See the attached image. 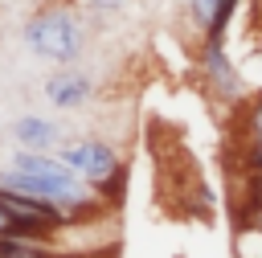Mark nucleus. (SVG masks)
Listing matches in <instances>:
<instances>
[{
	"mask_svg": "<svg viewBox=\"0 0 262 258\" xmlns=\"http://www.w3.org/2000/svg\"><path fill=\"white\" fill-rule=\"evenodd\" d=\"M0 188L16 192V197H33V201H45L53 209H61L74 225L82 221H94L106 213V201L82 184L70 164H61V156H49V152H16L8 147L4 160H0Z\"/></svg>",
	"mask_w": 262,
	"mask_h": 258,
	"instance_id": "obj_1",
	"label": "nucleus"
},
{
	"mask_svg": "<svg viewBox=\"0 0 262 258\" xmlns=\"http://www.w3.org/2000/svg\"><path fill=\"white\" fill-rule=\"evenodd\" d=\"M20 45L49 66H78L90 49V20L74 0H41L20 20Z\"/></svg>",
	"mask_w": 262,
	"mask_h": 258,
	"instance_id": "obj_2",
	"label": "nucleus"
},
{
	"mask_svg": "<svg viewBox=\"0 0 262 258\" xmlns=\"http://www.w3.org/2000/svg\"><path fill=\"white\" fill-rule=\"evenodd\" d=\"M57 156H61V164H70V172L82 184H90L106 201V209H115L123 201V192H127V156L111 139H102V135H70Z\"/></svg>",
	"mask_w": 262,
	"mask_h": 258,
	"instance_id": "obj_3",
	"label": "nucleus"
},
{
	"mask_svg": "<svg viewBox=\"0 0 262 258\" xmlns=\"http://www.w3.org/2000/svg\"><path fill=\"white\" fill-rule=\"evenodd\" d=\"M196 78H201V86H205L217 102H225V106H242V102L250 98V78H246V70L229 57L225 37H201V41H196Z\"/></svg>",
	"mask_w": 262,
	"mask_h": 258,
	"instance_id": "obj_4",
	"label": "nucleus"
},
{
	"mask_svg": "<svg viewBox=\"0 0 262 258\" xmlns=\"http://www.w3.org/2000/svg\"><path fill=\"white\" fill-rule=\"evenodd\" d=\"M94 90H98V82H94V74L86 66H53L45 74V82H41V98L61 115L90 106Z\"/></svg>",
	"mask_w": 262,
	"mask_h": 258,
	"instance_id": "obj_5",
	"label": "nucleus"
},
{
	"mask_svg": "<svg viewBox=\"0 0 262 258\" xmlns=\"http://www.w3.org/2000/svg\"><path fill=\"white\" fill-rule=\"evenodd\" d=\"M66 143V127L49 115H37V111H25L8 123V147L16 152H49L57 156Z\"/></svg>",
	"mask_w": 262,
	"mask_h": 258,
	"instance_id": "obj_6",
	"label": "nucleus"
},
{
	"mask_svg": "<svg viewBox=\"0 0 262 258\" xmlns=\"http://www.w3.org/2000/svg\"><path fill=\"white\" fill-rule=\"evenodd\" d=\"M57 238H0V258H66V250L53 246Z\"/></svg>",
	"mask_w": 262,
	"mask_h": 258,
	"instance_id": "obj_7",
	"label": "nucleus"
},
{
	"mask_svg": "<svg viewBox=\"0 0 262 258\" xmlns=\"http://www.w3.org/2000/svg\"><path fill=\"white\" fill-rule=\"evenodd\" d=\"M237 143L242 147H258L262 143V90L250 94L237 106Z\"/></svg>",
	"mask_w": 262,
	"mask_h": 258,
	"instance_id": "obj_8",
	"label": "nucleus"
},
{
	"mask_svg": "<svg viewBox=\"0 0 262 258\" xmlns=\"http://www.w3.org/2000/svg\"><path fill=\"white\" fill-rule=\"evenodd\" d=\"M74 4L86 12V20H94V25H106V20L123 16L131 0H74Z\"/></svg>",
	"mask_w": 262,
	"mask_h": 258,
	"instance_id": "obj_9",
	"label": "nucleus"
},
{
	"mask_svg": "<svg viewBox=\"0 0 262 258\" xmlns=\"http://www.w3.org/2000/svg\"><path fill=\"white\" fill-rule=\"evenodd\" d=\"M242 201L262 209V172H246V184H242Z\"/></svg>",
	"mask_w": 262,
	"mask_h": 258,
	"instance_id": "obj_10",
	"label": "nucleus"
},
{
	"mask_svg": "<svg viewBox=\"0 0 262 258\" xmlns=\"http://www.w3.org/2000/svg\"><path fill=\"white\" fill-rule=\"evenodd\" d=\"M12 233H16V225H12V217H8L4 205H0V238H12ZM16 238H20V233H16Z\"/></svg>",
	"mask_w": 262,
	"mask_h": 258,
	"instance_id": "obj_11",
	"label": "nucleus"
},
{
	"mask_svg": "<svg viewBox=\"0 0 262 258\" xmlns=\"http://www.w3.org/2000/svg\"><path fill=\"white\" fill-rule=\"evenodd\" d=\"M176 4H188V0H176Z\"/></svg>",
	"mask_w": 262,
	"mask_h": 258,
	"instance_id": "obj_12",
	"label": "nucleus"
}]
</instances>
